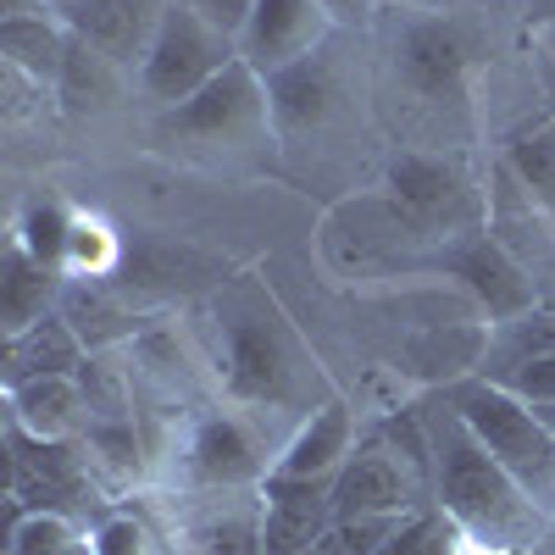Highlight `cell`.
<instances>
[{
    "label": "cell",
    "mask_w": 555,
    "mask_h": 555,
    "mask_svg": "<svg viewBox=\"0 0 555 555\" xmlns=\"http://www.w3.org/2000/svg\"><path fill=\"white\" fill-rule=\"evenodd\" d=\"M201 328H206V366L228 405L295 416L300 423L306 411L328 400L300 328L278 311V300L256 278H240V284L217 289Z\"/></svg>",
    "instance_id": "6da1fadb"
},
{
    "label": "cell",
    "mask_w": 555,
    "mask_h": 555,
    "mask_svg": "<svg viewBox=\"0 0 555 555\" xmlns=\"http://www.w3.org/2000/svg\"><path fill=\"white\" fill-rule=\"evenodd\" d=\"M423 423L434 444V505H444L478 550H533L555 517L478 444L444 395L423 405Z\"/></svg>",
    "instance_id": "7a4b0ae2"
},
{
    "label": "cell",
    "mask_w": 555,
    "mask_h": 555,
    "mask_svg": "<svg viewBox=\"0 0 555 555\" xmlns=\"http://www.w3.org/2000/svg\"><path fill=\"white\" fill-rule=\"evenodd\" d=\"M156 145L183 156V162H201V167H240L245 156H261L278 128H272V95H267V78L245 62L222 67L201 95L178 101L167 112H156L151 122Z\"/></svg>",
    "instance_id": "3957f363"
},
{
    "label": "cell",
    "mask_w": 555,
    "mask_h": 555,
    "mask_svg": "<svg viewBox=\"0 0 555 555\" xmlns=\"http://www.w3.org/2000/svg\"><path fill=\"white\" fill-rule=\"evenodd\" d=\"M444 400L461 411V423L478 434V444L555 517V428L544 416L522 395L500 389L478 373L444 384Z\"/></svg>",
    "instance_id": "277c9868"
},
{
    "label": "cell",
    "mask_w": 555,
    "mask_h": 555,
    "mask_svg": "<svg viewBox=\"0 0 555 555\" xmlns=\"http://www.w3.org/2000/svg\"><path fill=\"white\" fill-rule=\"evenodd\" d=\"M284 439L261 428V411L206 405L178 428L172 489H261L278 467Z\"/></svg>",
    "instance_id": "5b68a950"
},
{
    "label": "cell",
    "mask_w": 555,
    "mask_h": 555,
    "mask_svg": "<svg viewBox=\"0 0 555 555\" xmlns=\"http://www.w3.org/2000/svg\"><path fill=\"white\" fill-rule=\"evenodd\" d=\"M234 62H240V39L234 34H222L195 7H183V0H167L133 78H139V95H145L156 112H167L178 101L201 95V89L222 67H234Z\"/></svg>",
    "instance_id": "8992f818"
},
{
    "label": "cell",
    "mask_w": 555,
    "mask_h": 555,
    "mask_svg": "<svg viewBox=\"0 0 555 555\" xmlns=\"http://www.w3.org/2000/svg\"><path fill=\"white\" fill-rule=\"evenodd\" d=\"M7 450H12V494L23 512H56L83 517L95 500V455L83 439H39L7 416Z\"/></svg>",
    "instance_id": "52a82bcc"
},
{
    "label": "cell",
    "mask_w": 555,
    "mask_h": 555,
    "mask_svg": "<svg viewBox=\"0 0 555 555\" xmlns=\"http://www.w3.org/2000/svg\"><path fill=\"white\" fill-rule=\"evenodd\" d=\"M156 517L172 555H261V489H172Z\"/></svg>",
    "instance_id": "ba28073f"
},
{
    "label": "cell",
    "mask_w": 555,
    "mask_h": 555,
    "mask_svg": "<svg viewBox=\"0 0 555 555\" xmlns=\"http://www.w3.org/2000/svg\"><path fill=\"white\" fill-rule=\"evenodd\" d=\"M395 78L416 106L461 112L467 106V78H473V39L444 12H416L395 34Z\"/></svg>",
    "instance_id": "9c48e42d"
},
{
    "label": "cell",
    "mask_w": 555,
    "mask_h": 555,
    "mask_svg": "<svg viewBox=\"0 0 555 555\" xmlns=\"http://www.w3.org/2000/svg\"><path fill=\"white\" fill-rule=\"evenodd\" d=\"M384 190H389V206L416 228V234H434V240L467 234V228H478V217H483V201L473 190V178L455 162L428 156V151H400L389 162Z\"/></svg>",
    "instance_id": "30bf717a"
},
{
    "label": "cell",
    "mask_w": 555,
    "mask_h": 555,
    "mask_svg": "<svg viewBox=\"0 0 555 555\" xmlns=\"http://www.w3.org/2000/svg\"><path fill=\"white\" fill-rule=\"evenodd\" d=\"M434 505V483L411 455H400L384 434L350 450V461L334 478V512L345 517H411Z\"/></svg>",
    "instance_id": "8fae6325"
},
{
    "label": "cell",
    "mask_w": 555,
    "mask_h": 555,
    "mask_svg": "<svg viewBox=\"0 0 555 555\" xmlns=\"http://www.w3.org/2000/svg\"><path fill=\"white\" fill-rule=\"evenodd\" d=\"M434 267H444L450 278H461L489 311V322H512L522 311L539 306V284L528 261H517V250L505 245L494 228H467V234L444 240V250L434 256Z\"/></svg>",
    "instance_id": "7c38bea8"
},
{
    "label": "cell",
    "mask_w": 555,
    "mask_h": 555,
    "mask_svg": "<svg viewBox=\"0 0 555 555\" xmlns=\"http://www.w3.org/2000/svg\"><path fill=\"white\" fill-rule=\"evenodd\" d=\"M334 34H339V23L317 0H256L240 28V62L256 67L261 78H278L295 62L317 56Z\"/></svg>",
    "instance_id": "4fadbf2b"
},
{
    "label": "cell",
    "mask_w": 555,
    "mask_h": 555,
    "mask_svg": "<svg viewBox=\"0 0 555 555\" xmlns=\"http://www.w3.org/2000/svg\"><path fill=\"white\" fill-rule=\"evenodd\" d=\"M267 95H272V128H278V139H306V133L334 128L350 112L339 39H328L317 56L295 62L289 73L267 78Z\"/></svg>",
    "instance_id": "5bb4252c"
},
{
    "label": "cell",
    "mask_w": 555,
    "mask_h": 555,
    "mask_svg": "<svg viewBox=\"0 0 555 555\" xmlns=\"http://www.w3.org/2000/svg\"><path fill=\"white\" fill-rule=\"evenodd\" d=\"M334 478H267L261 483V555H300L334 533Z\"/></svg>",
    "instance_id": "9a60e30c"
},
{
    "label": "cell",
    "mask_w": 555,
    "mask_h": 555,
    "mask_svg": "<svg viewBox=\"0 0 555 555\" xmlns=\"http://www.w3.org/2000/svg\"><path fill=\"white\" fill-rule=\"evenodd\" d=\"M162 7L167 0H56L62 23L95 44V51H106L117 67L122 62L139 67V56H145V44L162 23Z\"/></svg>",
    "instance_id": "2e32d148"
},
{
    "label": "cell",
    "mask_w": 555,
    "mask_h": 555,
    "mask_svg": "<svg viewBox=\"0 0 555 555\" xmlns=\"http://www.w3.org/2000/svg\"><path fill=\"white\" fill-rule=\"evenodd\" d=\"M356 450V411L328 395L317 411H306L295 434L284 439V450H278V478H339V467L350 461Z\"/></svg>",
    "instance_id": "e0dca14e"
},
{
    "label": "cell",
    "mask_w": 555,
    "mask_h": 555,
    "mask_svg": "<svg viewBox=\"0 0 555 555\" xmlns=\"http://www.w3.org/2000/svg\"><path fill=\"white\" fill-rule=\"evenodd\" d=\"M83 361H89V345L78 339V328L62 311H51L34 328L7 339V389H17L28 378H78Z\"/></svg>",
    "instance_id": "ac0fdd59"
},
{
    "label": "cell",
    "mask_w": 555,
    "mask_h": 555,
    "mask_svg": "<svg viewBox=\"0 0 555 555\" xmlns=\"http://www.w3.org/2000/svg\"><path fill=\"white\" fill-rule=\"evenodd\" d=\"M12 423H23L39 439H83L89 434V395L83 378H28L7 389Z\"/></svg>",
    "instance_id": "d6986e66"
},
{
    "label": "cell",
    "mask_w": 555,
    "mask_h": 555,
    "mask_svg": "<svg viewBox=\"0 0 555 555\" xmlns=\"http://www.w3.org/2000/svg\"><path fill=\"white\" fill-rule=\"evenodd\" d=\"M62 295H67V272L44 267L39 256H28V250L12 240V250H7V278H0V328H7V339L23 334V328H34L39 317L62 311Z\"/></svg>",
    "instance_id": "ffe728a7"
},
{
    "label": "cell",
    "mask_w": 555,
    "mask_h": 555,
    "mask_svg": "<svg viewBox=\"0 0 555 555\" xmlns=\"http://www.w3.org/2000/svg\"><path fill=\"white\" fill-rule=\"evenodd\" d=\"M67 44H73V28L62 23V12L51 17H0V67H17L39 83H62V67H67Z\"/></svg>",
    "instance_id": "44dd1931"
},
{
    "label": "cell",
    "mask_w": 555,
    "mask_h": 555,
    "mask_svg": "<svg viewBox=\"0 0 555 555\" xmlns=\"http://www.w3.org/2000/svg\"><path fill=\"white\" fill-rule=\"evenodd\" d=\"M550 356H555V306H533V311H522L512 322H494V328H489L478 378L500 384L505 373L533 366V361H550Z\"/></svg>",
    "instance_id": "7402d4cb"
},
{
    "label": "cell",
    "mask_w": 555,
    "mask_h": 555,
    "mask_svg": "<svg viewBox=\"0 0 555 555\" xmlns=\"http://www.w3.org/2000/svg\"><path fill=\"white\" fill-rule=\"evenodd\" d=\"M7 550H17V555H95V539L73 517L23 512L17 500H7Z\"/></svg>",
    "instance_id": "603a6c76"
},
{
    "label": "cell",
    "mask_w": 555,
    "mask_h": 555,
    "mask_svg": "<svg viewBox=\"0 0 555 555\" xmlns=\"http://www.w3.org/2000/svg\"><path fill=\"white\" fill-rule=\"evenodd\" d=\"M95 555H172V539L156 517V500L151 505H117L95 522Z\"/></svg>",
    "instance_id": "cb8c5ba5"
},
{
    "label": "cell",
    "mask_w": 555,
    "mask_h": 555,
    "mask_svg": "<svg viewBox=\"0 0 555 555\" xmlns=\"http://www.w3.org/2000/svg\"><path fill=\"white\" fill-rule=\"evenodd\" d=\"M505 172L522 183L533 206H544L555 217V117L512 139V151H505Z\"/></svg>",
    "instance_id": "d4e9b609"
},
{
    "label": "cell",
    "mask_w": 555,
    "mask_h": 555,
    "mask_svg": "<svg viewBox=\"0 0 555 555\" xmlns=\"http://www.w3.org/2000/svg\"><path fill=\"white\" fill-rule=\"evenodd\" d=\"M473 539L461 528L444 505H423V512H411L400 522V533L378 550V555H467Z\"/></svg>",
    "instance_id": "484cf974"
},
{
    "label": "cell",
    "mask_w": 555,
    "mask_h": 555,
    "mask_svg": "<svg viewBox=\"0 0 555 555\" xmlns=\"http://www.w3.org/2000/svg\"><path fill=\"white\" fill-rule=\"evenodd\" d=\"M73 222H78V217H73L62 201H28V211H23V222H17V245H23L28 256H39L44 267L67 272Z\"/></svg>",
    "instance_id": "4316f807"
},
{
    "label": "cell",
    "mask_w": 555,
    "mask_h": 555,
    "mask_svg": "<svg viewBox=\"0 0 555 555\" xmlns=\"http://www.w3.org/2000/svg\"><path fill=\"white\" fill-rule=\"evenodd\" d=\"M112 56L106 51H95L89 39H78L73 34V44H67V67H62V83H56V95L78 112V106H95V101H106L112 95Z\"/></svg>",
    "instance_id": "83f0119b"
},
{
    "label": "cell",
    "mask_w": 555,
    "mask_h": 555,
    "mask_svg": "<svg viewBox=\"0 0 555 555\" xmlns=\"http://www.w3.org/2000/svg\"><path fill=\"white\" fill-rule=\"evenodd\" d=\"M112 261H117V240L106 234L101 222L78 217V222H73V245H67V272L101 278V272H112Z\"/></svg>",
    "instance_id": "f1b7e54d"
},
{
    "label": "cell",
    "mask_w": 555,
    "mask_h": 555,
    "mask_svg": "<svg viewBox=\"0 0 555 555\" xmlns=\"http://www.w3.org/2000/svg\"><path fill=\"white\" fill-rule=\"evenodd\" d=\"M400 522L405 517H345V522H334V539L345 555H378L400 533Z\"/></svg>",
    "instance_id": "f546056e"
},
{
    "label": "cell",
    "mask_w": 555,
    "mask_h": 555,
    "mask_svg": "<svg viewBox=\"0 0 555 555\" xmlns=\"http://www.w3.org/2000/svg\"><path fill=\"white\" fill-rule=\"evenodd\" d=\"M183 7H195L206 23H217L222 34H234V39H240V28H245V17H250L256 0H183Z\"/></svg>",
    "instance_id": "4dcf8cb0"
},
{
    "label": "cell",
    "mask_w": 555,
    "mask_h": 555,
    "mask_svg": "<svg viewBox=\"0 0 555 555\" xmlns=\"http://www.w3.org/2000/svg\"><path fill=\"white\" fill-rule=\"evenodd\" d=\"M317 7L328 12L339 28H361L366 17H373V7H378V0H317Z\"/></svg>",
    "instance_id": "1f68e13d"
},
{
    "label": "cell",
    "mask_w": 555,
    "mask_h": 555,
    "mask_svg": "<svg viewBox=\"0 0 555 555\" xmlns=\"http://www.w3.org/2000/svg\"><path fill=\"white\" fill-rule=\"evenodd\" d=\"M389 7H405V12H444V0H389Z\"/></svg>",
    "instance_id": "d6a6232c"
},
{
    "label": "cell",
    "mask_w": 555,
    "mask_h": 555,
    "mask_svg": "<svg viewBox=\"0 0 555 555\" xmlns=\"http://www.w3.org/2000/svg\"><path fill=\"white\" fill-rule=\"evenodd\" d=\"M300 555H345V550H339V539L328 533V539H322V544H311V550H300Z\"/></svg>",
    "instance_id": "836d02e7"
},
{
    "label": "cell",
    "mask_w": 555,
    "mask_h": 555,
    "mask_svg": "<svg viewBox=\"0 0 555 555\" xmlns=\"http://www.w3.org/2000/svg\"><path fill=\"white\" fill-rule=\"evenodd\" d=\"M539 44L550 51V62H555V17H544V28H539Z\"/></svg>",
    "instance_id": "e575fe53"
},
{
    "label": "cell",
    "mask_w": 555,
    "mask_h": 555,
    "mask_svg": "<svg viewBox=\"0 0 555 555\" xmlns=\"http://www.w3.org/2000/svg\"><path fill=\"white\" fill-rule=\"evenodd\" d=\"M533 555H555V522H550V533H544V539L533 544Z\"/></svg>",
    "instance_id": "d590c367"
},
{
    "label": "cell",
    "mask_w": 555,
    "mask_h": 555,
    "mask_svg": "<svg viewBox=\"0 0 555 555\" xmlns=\"http://www.w3.org/2000/svg\"><path fill=\"white\" fill-rule=\"evenodd\" d=\"M467 555H533V550H478V544H473Z\"/></svg>",
    "instance_id": "8d00e7d4"
},
{
    "label": "cell",
    "mask_w": 555,
    "mask_h": 555,
    "mask_svg": "<svg viewBox=\"0 0 555 555\" xmlns=\"http://www.w3.org/2000/svg\"><path fill=\"white\" fill-rule=\"evenodd\" d=\"M533 411H539V416H544V423L555 428V400H544V405H533Z\"/></svg>",
    "instance_id": "74e56055"
},
{
    "label": "cell",
    "mask_w": 555,
    "mask_h": 555,
    "mask_svg": "<svg viewBox=\"0 0 555 555\" xmlns=\"http://www.w3.org/2000/svg\"><path fill=\"white\" fill-rule=\"evenodd\" d=\"M0 555H17V550H0Z\"/></svg>",
    "instance_id": "f35d334b"
}]
</instances>
